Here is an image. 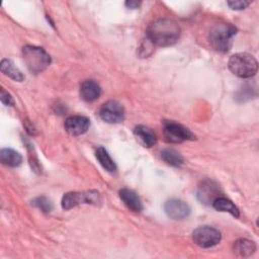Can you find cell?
Returning <instances> with one entry per match:
<instances>
[{
    "label": "cell",
    "instance_id": "obj_18",
    "mask_svg": "<svg viewBox=\"0 0 259 259\" xmlns=\"http://www.w3.org/2000/svg\"><path fill=\"white\" fill-rule=\"evenodd\" d=\"M212 206H213V208H215L219 211L230 212L235 218H239V215H240L238 207L231 200H229V199H227V198H225L223 196L218 197L212 202Z\"/></svg>",
    "mask_w": 259,
    "mask_h": 259
},
{
    "label": "cell",
    "instance_id": "obj_7",
    "mask_svg": "<svg viewBox=\"0 0 259 259\" xmlns=\"http://www.w3.org/2000/svg\"><path fill=\"white\" fill-rule=\"evenodd\" d=\"M221 238L222 236L220 231L209 226L199 227L192 233L193 242L201 248H210L218 245Z\"/></svg>",
    "mask_w": 259,
    "mask_h": 259
},
{
    "label": "cell",
    "instance_id": "obj_23",
    "mask_svg": "<svg viewBox=\"0 0 259 259\" xmlns=\"http://www.w3.org/2000/svg\"><path fill=\"white\" fill-rule=\"evenodd\" d=\"M0 99H1V102L5 105L12 106L14 104L12 96L8 92H6L4 90V88H1V90H0Z\"/></svg>",
    "mask_w": 259,
    "mask_h": 259
},
{
    "label": "cell",
    "instance_id": "obj_13",
    "mask_svg": "<svg viewBox=\"0 0 259 259\" xmlns=\"http://www.w3.org/2000/svg\"><path fill=\"white\" fill-rule=\"evenodd\" d=\"M134 135L137 140L146 148L153 147L157 142L156 134L146 125H138L134 128Z\"/></svg>",
    "mask_w": 259,
    "mask_h": 259
},
{
    "label": "cell",
    "instance_id": "obj_19",
    "mask_svg": "<svg viewBox=\"0 0 259 259\" xmlns=\"http://www.w3.org/2000/svg\"><path fill=\"white\" fill-rule=\"evenodd\" d=\"M96 159L100 163V165L108 172H113L116 170V165L114 161L109 156L108 152L103 147H98L95 152Z\"/></svg>",
    "mask_w": 259,
    "mask_h": 259
},
{
    "label": "cell",
    "instance_id": "obj_17",
    "mask_svg": "<svg viewBox=\"0 0 259 259\" xmlns=\"http://www.w3.org/2000/svg\"><path fill=\"white\" fill-rule=\"evenodd\" d=\"M256 246L248 239H239L234 243V251L240 257H248L254 253Z\"/></svg>",
    "mask_w": 259,
    "mask_h": 259
},
{
    "label": "cell",
    "instance_id": "obj_9",
    "mask_svg": "<svg viewBox=\"0 0 259 259\" xmlns=\"http://www.w3.org/2000/svg\"><path fill=\"white\" fill-rule=\"evenodd\" d=\"M221 189L219 185L211 181V180H204L198 186L197 190V197L198 199L205 204H212V202L218 198L221 197Z\"/></svg>",
    "mask_w": 259,
    "mask_h": 259
},
{
    "label": "cell",
    "instance_id": "obj_20",
    "mask_svg": "<svg viewBox=\"0 0 259 259\" xmlns=\"http://www.w3.org/2000/svg\"><path fill=\"white\" fill-rule=\"evenodd\" d=\"M161 158L167 164H169L171 166H174V167H180L184 162V159H183L182 155L174 149H165V150H163L161 152Z\"/></svg>",
    "mask_w": 259,
    "mask_h": 259
},
{
    "label": "cell",
    "instance_id": "obj_16",
    "mask_svg": "<svg viewBox=\"0 0 259 259\" xmlns=\"http://www.w3.org/2000/svg\"><path fill=\"white\" fill-rule=\"evenodd\" d=\"M0 160L4 165L17 167L22 163V156L13 149L5 148L0 151Z\"/></svg>",
    "mask_w": 259,
    "mask_h": 259
},
{
    "label": "cell",
    "instance_id": "obj_2",
    "mask_svg": "<svg viewBox=\"0 0 259 259\" xmlns=\"http://www.w3.org/2000/svg\"><path fill=\"white\" fill-rule=\"evenodd\" d=\"M22 57L28 70L33 74L41 73L52 62L51 56L42 48L35 46L23 47Z\"/></svg>",
    "mask_w": 259,
    "mask_h": 259
},
{
    "label": "cell",
    "instance_id": "obj_15",
    "mask_svg": "<svg viewBox=\"0 0 259 259\" xmlns=\"http://www.w3.org/2000/svg\"><path fill=\"white\" fill-rule=\"evenodd\" d=\"M0 68H1V72L4 75L8 76L9 78H11L14 81L21 82L24 79L23 74L20 72V70L14 65V63L11 60L3 59L1 61Z\"/></svg>",
    "mask_w": 259,
    "mask_h": 259
},
{
    "label": "cell",
    "instance_id": "obj_14",
    "mask_svg": "<svg viewBox=\"0 0 259 259\" xmlns=\"http://www.w3.org/2000/svg\"><path fill=\"white\" fill-rule=\"evenodd\" d=\"M119 197L123 203L133 211L140 212L143 209V204L138 194L128 188H122L119 190Z\"/></svg>",
    "mask_w": 259,
    "mask_h": 259
},
{
    "label": "cell",
    "instance_id": "obj_1",
    "mask_svg": "<svg viewBox=\"0 0 259 259\" xmlns=\"http://www.w3.org/2000/svg\"><path fill=\"white\" fill-rule=\"evenodd\" d=\"M180 32L177 22L166 17L152 21L147 29L149 39L159 47H169L176 44L180 37Z\"/></svg>",
    "mask_w": 259,
    "mask_h": 259
},
{
    "label": "cell",
    "instance_id": "obj_11",
    "mask_svg": "<svg viewBox=\"0 0 259 259\" xmlns=\"http://www.w3.org/2000/svg\"><path fill=\"white\" fill-rule=\"evenodd\" d=\"M89 119L83 115H73L65 120L64 126L71 136H80L87 132L89 127Z\"/></svg>",
    "mask_w": 259,
    "mask_h": 259
},
{
    "label": "cell",
    "instance_id": "obj_4",
    "mask_svg": "<svg viewBox=\"0 0 259 259\" xmlns=\"http://www.w3.org/2000/svg\"><path fill=\"white\" fill-rule=\"evenodd\" d=\"M228 66L233 74L241 78H250L254 76L258 69L256 59L247 53L233 55L229 60Z\"/></svg>",
    "mask_w": 259,
    "mask_h": 259
},
{
    "label": "cell",
    "instance_id": "obj_8",
    "mask_svg": "<svg viewBox=\"0 0 259 259\" xmlns=\"http://www.w3.org/2000/svg\"><path fill=\"white\" fill-rule=\"evenodd\" d=\"M99 115L105 122L117 123L122 121L124 118V108L119 102L109 100L101 106Z\"/></svg>",
    "mask_w": 259,
    "mask_h": 259
},
{
    "label": "cell",
    "instance_id": "obj_24",
    "mask_svg": "<svg viewBox=\"0 0 259 259\" xmlns=\"http://www.w3.org/2000/svg\"><path fill=\"white\" fill-rule=\"evenodd\" d=\"M141 1H134V0H130V1H126L125 2V5L128 7V8H132V9H135V8H138L140 5H141Z\"/></svg>",
    "mask_w": 259,
    "mask_h": 259
},
{
    "label": "cell",
    "instance_id": "obj_22",
    "mask_svg": "<svg viewBox=\"0 0 259 259\" xmlns=\"http://www.w3.org/2000/svg\"><path fill=\"white\" fill-rule=\"evenodd\" d=\"M251 4L250 1H244V0H235V1H228V5L235 10H242L248 7Z\"/></svg>",
    "mask_w": 259,
    "mask_h": 259
},
{
    "label": "cell",
    "instance_id": "obj_12",
    "mask_svg": "<svg viewBox=\"0 0 259 259\" xmlns=\"http://www.w3.org/2000/svg\"><path fill=\"white\" fill-rule=\"evenodd\" d=\"M101 94V88L93 80H85L80 86V96L87 102L95 101Z\"/></svg>",
    "mask_w": 259,
    "mask_h": 259
},
{
    "label": "cell",
    "instance_id": "obj_6",
    "mask_svg": "<svg viewBox=\"0 0 259 259\" xmlns=\"http://www.w3.org/2000/svg\"><path fill=\"white\" fill-rule=\"evenodd\" d=\"M163 135L168 143H181L195 139V136L187 127L172 120L163 121Z\"/></svg>",
    "mask_w": 259,
    "mask_h": 259
},
{
    "label": "cell",
    "instance_id": "obj_10",
    "mask_svg": "<svg viewBox=\"0 0 259 259\" xmlns=\"http://www.w3.org/2000/svg\"><path fill=\"white\" fill-rule=\"evenodd\" d=\"M166 214L173 220H183L190 213L189 205L180 199H170L164 205Z\"/></svg>",
    "mask_w": 259,
    "mask_h": 259
},
{
    "label": "cell",
    "instance_id": "obj_21",
    "mask_svg": "<svg viewBox=\"0 0 259 259\" xmlns=\"http://www.w3.org/2000/svg\"><path fill=\"white\" fill-rule=\"evenodd\" d=\"M32 204L36 207H38L40 210L45 211V212H49L52 210L53 206H52V203L51 201L47 198V197H44V196H40V197H37L35 198L33 201H32Z\"/></svg>",
    "mask_w": 259,
    "mask_h": 259
},
{
    "label": "cell",
    "instance_id": "obj_3",
    "mask_svg": "<svg viewBox=\"0 0 259 259\" xmlns=\"http://www.w3.org/2000/svg\"><path fill=\"white\" fill-rule=\"evenodd\" d=\"M236 33L237 28L232 24H217L209 31V42L215 51L226 53L231 49L232 39Z\"/></svg>",
    "mask_w": 259,
    "mask_h": 259
},
{
    "label": "cell",
    "instance_id": "obj_5",
    "mask_svg": "<svg viewBox=\"0 0 259 259\" xmlns=\"http://www.w3.org/2000/svg\"><path fill=\"white\" fill-rule=\"evenodd\" d=\"M101 202L100 194L96 190H88L82 192H68L62 198L63 209H71L79 204H99Z\"/></svg>",
    "mask_w": 259,
    "mask_h": 259
}]
</instances>
